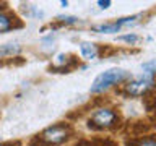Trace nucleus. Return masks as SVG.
<instances>
[{
    "label": "nucleus",
    "instance_id": "nucleus-1",
    "mask_svg": "<svg viewBox=\"0 0 156 146\" xmlns=\"http://www.w3.org/2000/svg\"><path fill=\"white\" fill-rule=\"evenodd\" d=\"M127 80H130L129 71L122 70V68H109L94 78L90 91L91 94H102V92L109 91L111 88L120 85V83H125Z\"/></svg>",
    "mask_w": 156,
    "mask_h": 146
},
{
    "label": "nucleus",
    "instance_id": "nucleus-2",
    "mask_svg": "<svg viewBox=\"0 0 156 146\" xmlns=\"http://www.w3.org/2000/svg\"><path fill=\"white\" fill-rule=\"evenodd\" d=\"M119 114L111 107H98L91 112L88 123L96 130H109L119 125Z\"/></svg>",
    "mask_w": 156,
    "mask_h": 146
},
{
    "label": "nucleus",
    "instance_id": "nucleus-3",
    "mask_svg": "<svg viewBox=\"0 0 156 146\" xmlns=\"http://www.w3.org/2000/svg\"><path fill=\"white\" fill-rule=\"evenodd\" d=\"M70 135H72L70 125L60 122V123H54L51 127H47L46 130H42L37 138L46 146H58V144L65 143V141L70 138Z\"/></svg>",
    "mask_w": 156,
    "mask_h": 146
},
{
    "label": "nucleus",
    "instance_id": "nucleus-4",
    "mask_svg": "<svg viewBox=\"0 0 156 146\" xmlns=\"http://www.w3.org/2000/svg\"><path fill=\"white\" fill-rule=\"evenodd\" d=\"M154 85H156V78L141 73V75L135 76V78H130V80L125 83L124 92L129 96H143L148 91L153 89Z\"/></svg>",
    "mask_w": 156,
    "mask_h": 146
},
{
    "label": "nucleus",
    "instance_id": "nucleus-5",
    "mask_svg": "<svg viewBox=\"0 0 156 146\" xmlns=\"http://www.w3.org/2000/svg\"><path fill=\"white\" fill-rule=\"evenodd\" d=\"M80 55L85 58V60H94V58H98V55H99V47H98L94 42L83 41V42H80Z\"/></svg>",
    "mask_w": 156,
    "mask_h": 146
},
{
    "label": "nucleus",
    "instance_id": "nucleus-6",
    "mask_svg": "<svg viewBox=\"0 0 156 146\" xmlns=\"http://www.w3.org/2000/svg\"><path fill=\"white\" fill-rule=\"evenodd\" d=\"M120 29H122V28L117 24V21H111V23L96 24V26L91 28V31H93V33H101V34H114V33H119Z\"/></svg>",
    "mask_w": 156,
    "mask_h": 146
},
{
    "label": "nucleus",
    "instance_id": "nucleus-7",
    "mask_svg": "<svg viewBox=\"0 0 156 146\" xmlns=\"http://www.w3.org/2000/svg\"><path fill=\"white\" fill-rule=\"evenodd\" d=\"M13 28H15V18L5 12H0V33L12 31Z\"/></svg>",
    "mask_w": 156,
    "mask_h": 146
},
{
    "label": "nucleus",
    "instance_id": "nucleus-8",
    "mask_svg": "<svg viewBox=\"0 0 156 146\" xmlns=\"http://www.w3.org/2000/svg\"><path fill=\"white\" fill-rule=\"evenodd\" d=\"M20 52H21V47L16 46V44H5V46H0V58L18 55Z\"/></svg>",
    "mask_w": 156,
    "mask_h": 146
},
{
    "label": "nucleus",
    "instance_id": "nucleus-9",
    "mask_svg": "<svg viewBox=\"0 0 156 146\" xmlns=\"http://www.w3.org/2000/svg\"><path fill=\"white\" fill-rule=\"evenodd\" d=\"M141 70H143L145 75H150L156 78V58H151V60L141 63Z\"/></svg>",
    "mask_w": 156,
    "mask_h": 146
},
{
    "label": "nucleus",
    "instance_id": "nucleus-10",
    "mask_svg": "<svg viewBox=\"0 0 156 146\" xmlns=\"http://www.w3.org/2000/svg\"><path fill=\"white\" fill-rule=\"evenodd\" d=\"M117 41L127 42V44H130V46H133V44H136L140 41V36L135 33H127V34H122V36H117Z\"/></svg>",
    "mask_w": 156,
    "mask_h": 146
},
{
    "label": "nucleus",
    "instance_id": "nucleus-11",
    "mask_svg": "<svg viewBox=\"0 0 156 146\" xmlns=\"http://www.w3.org/2000/svg\"><path fill=\"white\" fill-rule=\"evenodd\" d=\"M55 21L58 24H65V26H72V24H76V23H80V18H76V16H70V15H58V16L55 18Z\"/></svg>",
    "mask_w": 156,
    "mask_h": 146
},
{
    "label": "nucleus",
    "instance_id": "nucleus-12",
    "mask_svg": "<svg viewBox=\"0 0 156 146\" xmlns=\"http://www.w3.org/2000/svg\"><path fill=\"white\" fill-rule=\"evenodd\" d=\"M68 62H70V55H67V54H58L57 60H55V65H58L60 70H63V65H67Z\"/></svg>",
    "mask_w": 156,
    "mask_h": 146
},
{
    "label": "nucleus",
    "instance_id": "nucleus-13",
    "mask_svg": "<svg viewBox=\"0 0 156 146\" xmlns=\"http://www.w3.org/2000/svg\"><path fill=\"white\" fill-rule=\"evenodd\" d=\"M136 146H156V138H143L136 143Z\"/></svg>",
    "mask_w": 156,
    "mask_h": 146
},
{
    "label": "nucleus",
    "instance_id": "nucleus-14",
    "mask_svg": "<svg viewBox=\"0 0 156 146\" xmlns=\"http://www.w3.org/2000/svg\"><path fill=\"white\" fill-rule=\"evenodd\" d=\"M111 5H112V2H111V0H98V7H99V8H102V10L109 8Z\"/></svg>",
    "mask_w": 156,
    "mask_h": 146
},
{
    "label": "nucleus",
    "instance_id": "nucleus-15",
    "mask_svg": "<svg viewBox=\"0 0 156 146\" xmlns=\"http://www.w3.org/2000/svg\"><path fill=\"white\" fill-rule=\"evenodd\" d=\"M60 5H62V7H67V5H68V2H65V0H62V2H60Z\"/></svg>",
    "mask_w": 156,
    "mask_h": 146
},
{
    "label": "nucleus",
    "instance_id": "nucleus-16",
    "mask_svg": "<svg viewBox=\"0 0 156 146\" xmlns=\"http://www.w3.org/2000/svg\"><path fill=\"white\" fill-rule=\"evenodd\" d=\"M154 109H156V97H154Z\"/></svg>",
    "mask_w": 156,
    "mask_h": 146
},
{
    "label": "nucleus",
    "instance_id": "nucleus-17",
    "mask_svg": "<svg viewBox=\"0 0 156 146\" xmlns=\"http://www.w3.org/2000/svg\"><path fill=\"white\" fill-rule=\"evenodd\" d=\"M0 146H5V144H3V143H0Z\"/></svg>",
    "mask_w": 156,
    "mask_h": 146
}]
</instances>
